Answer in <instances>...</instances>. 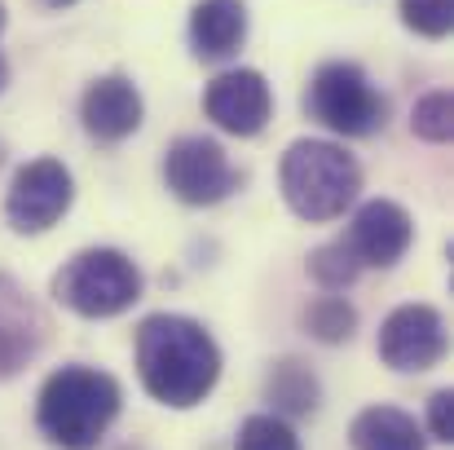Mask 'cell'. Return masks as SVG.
<instances>
[{"instance_id": "obj_12", "label": "cell", "mask_w": 454, "mask_h": 450, "mask_svg": "<svg viewBox=\"0 0 454 450\" xmlns=\"http://www.w3.org/2000/svg\"><path fill=\"white\" fill-rule=\"evenodd\" d=\"M243 40H247V9H243V0H199L194 4V13H190L194 58L221 62V58L239 53Z\"/></svg>"}, {"instance_id": "obj_22", "label": "cell", "mask_w": 454, "mask_h": 450, "mask_svg": "<svg viewBox=\"0 0 454 450\" xmlns=\"http://www.w3.org/2000/svg\"><path fill=\"white\" fill-rule=\"evenodd\" d=\"M4 22H9V13H4V0H0V31H4Z\"/></svg>"}, {"instance_id": "obj_8", "label": "cell", "mask_w": 454, "mask_h": 450, "mask_svg": "<svg viewBox=\"0 0 454 450\" xmlns=\"http://www.w3.org/2000/svg\"><path fill=\"white\" fill-rule=\"evenodd\" d=\"M380 358L393 371H428L446 358V322L433 304H397L380 327Z\"/></svg>"}, {"instance_id": "obj_23", "label": "cell", "mask_w": 454, "mask_h": 450, "mask_svg": "<svg viewBox=\"0 0 454 450\" xmlns=\"http://www.w3.org/2000/svg\"><path fill=\"white\" fill-rule=\"evenodd\" d=\"M49 4H58V9H62V4H75V0H49Z\"/></svg>"}, {"instance_id": "obj_10", "label": "cell", "mask_w": 454, "mask_h": 450, "mask_svg": "<svg viewBox=\"0 0 454 450\" xmlns=\"http://www.w3.org/2000/svg\"><path fill=\"white\" fill-rule=\"evenodd\" d=\"M411 239H415V221L402 203L393 199H371L357 208L348 234H344V248L357 257V265H375V270H388L397 265L406 252H411Z\"/></svg>"}, {"instance_id": "obj_1", "label": "cell", "mask_w": 454, "mask_h": 450, "mask_svg": "<svg viewBox=\"0 0 454 450\" xmlns=\"http://www.w3.org/2000/svg\"><path fill=\"white\" fill-rule=\"evenodd\" d=\"M137 375L154 402L190 411L216 389L221 349L203 322L185 313H151L137 327Z\"/></svg>"}, {"instance_id": "obj_16", "label": "cell", "mask_w": 454, "mask_h": 450, "mask_svg": "<svg viewBox=\"0 0 454 450\" xmlns=\"http://www.w3.org/2000/svg\"><path fill=\"white\" fill-rule=\"evenodd\" d=\"M309 274H313L317 288H326V292H344V288L362 274V265H357V257L344 248V239H335V243H322V248L309 257Z\"/></svg>"}, {"instance_id": "obj_14", "label": "cell", "mask_w": 454, "mask_h": 450, "mask_svg": "<svg viewBox=\"0 0 454 450\" xmlns=\"http://www.w3.org/2000/svg\"><path fill=\"white\" fill-rule=\"evenodd\" d=\"M265 393H270L274 411H287V415H313L317 411V398H322L317 375L304 362H296V358L274 362V371L265 380Z\"/></svg>"}, {"instance_id": "obj_11", "label": "cell", "mask_w": 454, "mask_h": 450, "mask_svg": "<svg viewBox=\"0 0 454 450\" xmlns=\"http://www.w3.org/2000/svg\"><path fill=\"white\" fill-rule=\"evenodd\" d=\"M142 93L129 75H102L80 98V120L98 142H124L142 129Z\"/></svg>"}, {"instance_id": "obj_6", "label": "cell", "mask_w": 454, "mask_h": 450, "mask_svg": "<svg viewBox=\"0 0 454 450\" xmlns=\"http://www.w3.org/2000/svg\"><path fill=\"white\" fill-rule=\"evenodd\" d=\"M75 199L71 168L62 159H31L27 168L13 172L9 194H4V217L18 234H44L67 217Z\"/></svg>"}, {"instance_id": "obj_4", "label": "cell", "mask_w": 454, "mask_h": 450, "mask_svg": "<svg viewBox=\"0 0 454 450\" xmlns=\"http://www.w3.org/2000/svg\"><path fill=\"white\" fill-rule=\"evenodd\" d=\"M53 296L80 318H115L142 300V270L115 248H89L58 270Z\"/></svg>"}, {"instance_id": "obj_7", "label": "cell", "mask_w": 454, "mask_h": 450, "mask_svg": "<svg viewBox=\"0 0 454 450\" xmlns=\"http://www.w3.org/2000/svg\"><path fill=\"white\" fill-rule=\"evenodd\" d=\"M163 181L181 203L212 208L239 186V172L230 168L225 150L212 138H181L163 154Z\"/></svg>"}, {"instance_id": "obj_3", "label": "cell", "mask_w": 454, "mask_h": 450, "mask_svg": "<svg viewBox=\"0 0 454 450\" xmlns=\"http://www.w3.org/2000/svg\"><path fill=\"white\" fill-rule=\"evenodd\" d=\"M278 181H283V199H287V208L296 217H304V221H335L357 199L362 168L344 146L304 138V142L287 146Z\"/></svg>"}, {"instance_id": "obj_20", "label": "cell", "mask_w": 454, "mask_h": 450, "mask_svg": "<svg viewBox=\"0 0 454 450\" xmlns=\"http://www.w3.org/2000/svg\"><path fill=\"white\" fill-rule=\"evenodd\" d=\"M428 438L433 442H454V393L450 389H442V393H433L428 398Z\"/></svg>"}, {"instance_id": "obj_13", "label": "cell", "mask_w": 454, "mask_h": 450, "mask_svg": "<svg viewBox=\"0 0 454 450\" xmlns=\"http://www.w3.org/2000/svg\"><path fill=\"white\" fill-rule=\"evenodd\" d=\"M348 438H353V450H428L424 429L402 407H366L353 420Z\"/></svg>"}, {"instance_id": "obj_15", "label": "cell", "mask_w": 454, "mask_h": 450, "mask_svg": "<svg viewBox=\"0 0 454 450\" xmlns=\"http://www.w3.org/2000/svg\"><path fill=\"white\" fill-rule=\"evenodd\" d=\"M304 327H309V336L322 340V344H344V340L353 336V327H357V309L344 296L331 292V296H317L304 309Z\"/></svg>"}, {"instance_id": "obj_19", "label": "cell", "mask_w": 454, "mask_h": 450, "mask_svg": "<svg viewBox=\"0 0 454 450\" xmlns=\"http://www.w3.org/2000/svg\"><path fill=\"white\" fill-rule=\"evenodd\" d=\"M402 22L424 40H442L450 36L454 0H402Z\"/></svg>"}, {"instance_id": "obj_5", "label": "cell", "mask_w": 454, "mask_h": 450, "mask_svg": "<svg viewBox=\"0 0 454 450\" xmlns=\"http://www.w3.org/2000/svg\"><path fill=\"white\" fill-rule=\"evenodd\" d=\"M304 107L317 124H326L340 138H371L375 129H384L388 120V102L384 93L366 80V71L357 62H326L317 67Z\"/></svg>"}, {"instance_id": "obj_18", "label": "cell", "mask_w": 454, "mask_h": 450, "mask_svg": "<svg viewBox=\"0 0 454 450\" xmlns=\"http://www.w3.org/2000/svg\"><path fill=\"white\" fill-rule=\"evenodd\" d=\"M411 129H415V138H424V142H433V146L450 142V133H454L450 93H446V89H437V93L419 98V102H415V115H411Z\"/></svg>"}, {"instance_id": "obj_21", "label": "cell", "mask_w": 454, "mask_h": 450, "mask_svg": "<svg viewBox=\"0 0 454 450\" xmlns=\"http://www.w3.org/2000/svg\"><path fill=\"white\" fill-rule=\"evenodd\" d=\"M4 84H9V62L0 58V93H4Z\"/></svg>"}, {"instance_id": "obj_17", "label": "cell", "mask_w": 454, "mask_h": 450, "mask_svg": "<svg viewBox=\"0 0 454 450\" xmlns=\"http://www.w3.org/2000/svg\"><path fill=\"white\" fill-rule=\"evenodd\" d=\"M234 450H301V438L283 415H247Z\"/></svg>"}, {"instance_id": "obj_9", "label": "cell", "mask_w": 454, "mask_h": 450, "mask_svg": "<svg viewBox=\"0 0 454 450\" xmlns=\"http://www.w3.org/2000/svg\"><path fill=\"white\" fill-rule=\"evenodd\" d=\"M203 111L216 129H225L234 138H256L274 115V93H270L261 71L239 67V71H225V75H216L207 84Z\"/></svg>"}, {"instance_id": "obj_2", "label": "cell", "mask_w": 454, "mask_h": 450, "mask_svg": "<svg viewBox=\"0 0 454 450\" xmlns=\"http://www.w3.org/2000/svg\"><path fill=\"white\" fill-rule=\"evenodd\" d=\"M120 402H124V393H120L115 375L84 367V362H71L40 384L35 424L53 446L93 450L106 438V429L115 424Z\"/></svg>"}]
</instances>
